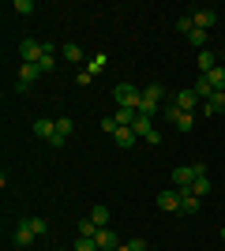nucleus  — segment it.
<instances>
[{
  "label": "nucleus",
  "instance_id": "nucleus-1",
  "mask_svg": "<svg viewBox=\"0 0 225 251\" xmlns=\"http://www.w3.org/2000/svg\"><path fill=\"white\" fill-rule=\"evenodd\" d=\"M199 176H210L206 161H195V165H176V169H173V188H180V191H192V184H195Z\"/></svg>",
  "mask_w": 225,
  "mask_h": 251
},
{
  "label": "nucleus",
  "instance_id": "nucleus-2",
  "mask_svg": "<svg viewBox=\"0 0 225 251\" xmlns=\"http://www.w3.org/2000/svg\"><path fill=\"white\" fill-rule=\"evenodd\" d=\"M113 98H117L120 109H135V113H139V105H143V90L135 83H117L113 86Z\"/></svg>",
  "mask_w": 225,
  "mask_h": 251
},
{
  "label": "nucleus",
  "instance_id": "nucleus-3",
  "mask_svg": "<svg viewBox=\"0 0 225 251\" xmlns=\"http://www.w3.org/2000/svg\"><path fill=\"white\" fill-rule=\"evenodd\" d=\"M34 240H38V236H34V229H30V218L15 221V229H11V244L26 251V248H34Z\"/></svg>",
  "mask_w": 225,
  "mask_h": 251
},
{
  "label": "nucleus",
  "instance_id": "nucleus-4",
  "mask_svg": "<svg viewBox=\"0 0 225 251\" xmlns=\"http://www.w3.org/2000/svg\"><path fill=\"white\" fill-rule=\"evenodd\" d=\"M19 56H23V64H38V60L45 56V42H38V38L19 42Z\"/></svg>",
  "mask_w": 225,
  "mask_h": 251
},
{
  "label": "nucleus",
  "instance_id": "nucleus-5",
  "mask_svg": "<svg viewBox=\"0 0 225 251\" xmlns=\"http://www.w3.org/2000/svg\"><path fill=\"white\" fill-rule=\"evenodd\" d=\"M158 206L165 210V214H180V188H173V191H158Z\"/></svg>",
  "mask_w": 225,
  "mask_h": 251
},
{
  "label": "nucleus",
  "instance_id": "nucleus-6",
  "mask_svg": "<svg viewBox=\"0 0 225 251\" xmlns=\"http://www.w3.org/2000/svg\"><path fill=\"white\" fill-rule=\"evenodd\" d=\"M173 105H176V109H184V113H192L195 105H199V98H195L192 86H184V90H176V94H173Z\"/></svg>",
  "mask_w": 225,
  "mask_h": 251
},
{
  "label": "nucleus",
  "instance_id": "nucleus-7",
  "mask_svg": "<svg viewBox=\"0 0 225 251\" xmlns=\"http://www.w3.org/2000/svg\"><path fill=\"white\" fill-rule=\"evenodd\" d=\"M94 244H98V251H117V248H120V236H117L113 229H98Z\"/></svg>",
  "mask_w": 225,
  "mask_h": 251
},
{
  "label": "nucleus",
  "instance_id": "nucleus-8",
  "mask_svg": "<svg viewBox=\"0 0 225 251\" xmlns=\"http://www.w3.org/2000/svg\"><path fill=\"white\" fill-rule=\"evenodd\" d=\"M192 19H195V26L199 30H214V23H218V11H210V8H199V11H192Z\"/></svg>",
  "mask_w": 225,
  "mask_h": 251
},
{
  "label": "nucleus",
  "instance_id": "nucleus-9",
  "mask_svg": "<svg viewBox=\"0 0 225 251\" xmlns=\"http://www.w3.org/2000/svg\"><path fill=\"white\" fill-rule=\"evenodd\" d=\"M34 135L42 139V143H49V139L56 135V120H49V116H38V120H34Z\"/></svg>",
  "mask_w": 225,
  "mask_h": 251
},
{
  "label": "nucleus",
  "instance_id": "nucleus-10",
  "mask_svg": "<svg viewBox=\"0 0 225 251\" xmlns=\"http://www.w3.org/2000/svg\"><path fill=\"white\" fill-rule=\"evenodd\" d=\"M222 109H225V90H214V94L203 101V113H206V116H218Z\"/></svg>",
  "mask_w": 225,
  "mask_h": 251
},
{
  "label": "nucleus",
  "instance_id": "nucleus-11",
  "mask_svg": "<svg viewBox=\"0 0 225 251\" xmlns=\"http://www.w3.org/2000/svg\"><path fill=\"white\" fill-rule=\"evenodd\" d=\"M135 139H139V135H135L131 127H117V131H113V143H117L120 150H131V147H135Z\"/></svg>",
  "mask_w": 225,
  "mask_h": 251
},
{
  "label": "nucleus",
  "instance_id": "nucleus-12",
  "mask_svg": "<svg viewBox=\"0 0 225 251\" xmlns=\"http://www.w3.org/2000/svg\"><path fill=\"white\" fill-rule=\"evenodd\" d=\"M199 206H203V199L199 195H192V191H180V214H199Z\"/></svg>",
  "mask_w": 225,
  "mask_h": 251
},
{
  "label": "nucleus",
  "instance_id": "nucleus-13",
  "mask_svg": "<svg viewBox=\"0 0 225 251\" xmlns=\"http://www.w3.org/2000/svg\"><path fill=\"white\" fill-rule=\"evenodd\" d=\"M42 75V68L38 64H19V79L15 83H23V86H34V79Z\"/></svg>",
  "mask_w": 225,
  "mask_h": 251
},
{
  "label": "nucleus",
  "instance_id": "nucleus-14",
  "mask_svg": "<svg viewBox=\"0 0 225 251\" xmlns=\"http://www.w3.org/2000/svg\"><path fill=\"white\" fill-rule=\"evenodd\" d=\"M60 56H64L68 64H83V49H79L75 42H64V45H60Z\"/></svg>",
  "mask_w": 225,
  "mask_h": 251
},
{
  "label": "nucleus",
  "instance_id": "nucleus-15",
  "mask_svg": "<svg viewBox=\"0 0 225 251\" xmlns=\"http://www.w3.org/2000/svg\"><path fill=\"white\" fill-rule=\"evenodd\" d=\"M192 90H195V98H199V101H206V98L214 94V86H210V79H206V75H199V79H195Z\"/></svg>",
  "mask_w": 225,
  "mask_h": 251
},
{
  "label": "nucleus",
  "instance_id": "nucleus-16",
  "mask_svg": "<svg viewBox=\"0 0 225 251\" xmlns=\"http://www.w3.org/2000/svg\"><path fill=\"white\" fill-rule=\"evenodd\" d=\"M131 131H135V135H143V139H147L150 135V131H154V120H150V116H135V124H131Z\"/></svg>",
  "mask_w": 225,
  "mask_h": 251
},
{
  "label": "nucleus",
  "instance_id": "nucleus-17",
  "mask_svg": "<svg viewBox=\"0 0 225 251\" xmlns=\"http://www.w3.org/2000/svg\"><path fill=\"white\" fill-rule=\"evenodd\" d=\"M135 116H139L135 109H117V113H113V120H117V127H131V124H135Z\"/></svg>",
  "mask_w": 225,
  "mask_h": 251
},
{
  "label": "nucleus",
  "instance_id": "nucleus-18",
  "mask_svg": "<svg viewBox=\"0 0 225 251\" xmlns=\"http://www.w3.org/2000/svg\"><path fill=\"white\" fill-rule=\"evenodd\" d=\"M75 232H79V236H90V240H94V236H98V225H94L90 218H79V221H75Z\"/></svg>",
  "mask_w": 225,
  "mask_h": 251
},
{
  "label": "nucleus",
  "instance_id": "nucleus-19",
  "mask_svg": "<svg viewBox=\"0 0 225 251\" xmlns=\"http://www.w3.org/2000/svg\"><path fill=\"white\" fill-rule=\"evenodd\" d=\"M143 101H150V105H158V101H165V90H161L158 83H154V86H143Z\"/></svg>",
  "mask_w": 225,
  "mask_h": 251
},
{
  "label": "nucleus",
  "instance_id": "nucleus-20",
  "mask_svg": "<svg viewBox=\"0 0 225 251\" xmlns=\"http://www.w3.org/2000/svg\"><path fill=\"white\" fill-rule=\"evenodd\" d=\"M214 68H218V56H214V52H210V49H203V52H199V72H214Z\"/></svg>",
  "mask_w": 225,
  "mask_h": 251
},
{
  "label": "nucleus",
  "instance_id": "nucleus-21",
  "mask_svg": "<svg viewBox=\"0 0 225 251\" xmlns=\"http://www.w3.org/2000/svg\"><path fill=\"white\" fill-rule=\"evenodd\" d=\"M90 221H94L98 229H105V225H109V206H101V202H98V206L90 210Z\"/></svg>",
  "mask_w": 225,
  "mask_h": 251
},
{
  "label": "nucleus",
  "instance_id": "nucleus-22",
  "mask_svg": "<svg viewBox=\"0 0 225 251\" xmlns=\"http://www.w3.org/2000/svg\"><path fill=\"white\" fill-rule=\"evenodd\" d=\"M206 79H210V86H214V90H225V64H218L214 72H206Z\"/></svg>",
  "mask_w": 225,
  "mask_h": 251
},
{
  "label": "nucleus",
  "instance_id": "nucleus-23",
  "mask_svg": "<svg viewBox=\"0 0 225 251\" xmlns=\"http://www.w3.org/2000/svg\"><path fill=\"white\" fill-rule=\"evenodd\" d=\"M105 64H109V56H105V52H98V56H90V60H86V68H83V72L98 75V72H101V68H105Z\"/></svg>",
  "mask_w": 225,
  "mask_h": 251
},
{
  "label": "nucleus",
  "instance_id": "nucleus-24",
  "mask_svg": "<svg viewBox=\"0 0 225 251\" xmlns=\"http://www.w3.org/2000/svg\"><path fill=\"white\" fill-rule=\"evenodd\" d=\"M188 42H192V45H195V49L203 52V49H206V42H210V34H206V30H199V26H195V30H192V34H188Z\"/></svg>",
  "mask_w": 225,
  "mask_h": 251
},
{
  "label": "nucleus",
  "instance_id": "nucleus-25",
  "mask_svg": "<svg viewBox=\"0 0 225 251\" xmlns=\"http://www.w3.org/2000/svg\"><path fill=\"white\" fill-rule=\"evenodd\" d=\"M192 195H199V199H206V195H210V176H199L192 184Z\"/></svg>",
  "mask_w": 225,
  "mask_h": 251
},
{
  "label": "nucleus",
  "instance_id": "nucleus-26",
  "mask_svg": "<svg viewBox=\"0 0 225 251\" xmlns=\"http://www.w3.org/2000/svg\"><path fill=\"white\" fill-rule=\"evenodd\" d=\"M72 131H75V124H72V116H56V135H72Z\"/></svg>",
  "mask_w": 225,
  "mask_h": 251
},
{
  "label": "nucleus",
  "instance_id": "nucleus-27",
  "mask_svg": "<svg viewBox=\"0 0 225 251\" xmlns=\"http://www.w3.org/2000/svg\"><path fill=\"white\" fill-rule=\"evenodd\" d=\"M176 30H180V34H192L195 30V19H192V15H180V19H176Z\"/></svg>",
  "mask_w": 225,
  "mask_h": 251
},
{
  "label": "nucleus",
  "instance_id": "nucleus-28",
  "mask_svg": "<svg viewBox=\"0 0 225 251\" xmlns=\"http://www.w3.org/2000/svg\"><path fill=\"white\" fill-rule=\"evenodd\" d=\"M176 127H180V131H192V127H195V116L192 113H180V116H176Z\"/></svg>",
  "mask_w": 225,
  "mask_h": 251
},
{
  "label": "nucleus",
  "instance_id": "nucleus-29",
  "mask_svg": "<svg viewBox=\"0 0 225 251\" xmlns=\"http://www.w3.org/2000/svg\"><path fill=\"white\" fill-rule=\"evenodd\" d=\"M30 229H34V236H45V232H49V221L45 218H30Z\"/></svg>",
  "mask_w": 225,
  "mask_h": 251
},
{
  "label": "nucleus",
  "instance_id": "nucleus-30",
  "mask_svg": "<svg viewBox=\"0 0 225 251\" xmlns=\"http://www.w3.org/2000/svg\"><path fill=\"white\" fill-rule=\"evenodd\" d=\"M72 251H98V244L90 240V236H79V240H75V248Z\"/></svg>",
  "mask_w": 225,
  "mask_h": 251
},
{
  "label": "nucleus",
  "instance_id": "nucleus-31",
  "mask_svg": "<svg viewBox=\"0 0 225 251\" xmlns=\"http://www.w3.org/2000/svg\"><path fill=\"white\" fill-rule=\"evenodd\" d=\"M11 11H19V15H30V11H34V0H15V4H11Z\"/></svg>",
  "mask_w": 225,
  "mask_h": 251
},
{
  "label": "nucleus",
  "instance_id": "nucleus-32",
  "mask_svg": "<svg viewBox=\"0 0 225 251\" xmlns=\"http://www.w3.org/2000/svg\"><path fill=\"white\" fill-rule=\"evenodd\" d=\"M180 113H184V109H176V105H173V101L165 105V120H173V124H176V116H180Z\"/></svg>",
  "mask_w": 225,
  "mask_h": 251
},
{
  "label": "nucleus",
  "instance_id": "nucleus-33",
  "mask_svg": "<svg viewBox=\"0 0 225 251\" xmlns=\"http://www.w3.org/2000/svg\"><path fill=\"white\" fill-rule=\"evenodd\" d=\"M128 248H131V251H147V240H139V236H131V240H128Z\"/></svg>",
  "mask_w": 225,
  "mask_h": 251
},
{
  "label": "nucleus",
  "instance_id": "nucleus-34",
  "mask_svg": "<svg viewBox=\"0 0 225 251\" xmlns=\"http://www.w3.org/2000/svg\"><path fill=\"white\" fill-rule=\"evenodd\" d=\"M101 131H109V135H113V131H117V120H113V116H105V120H101Z\"/></svg>",
  "mask_w": 225,
  "mask_h": 251
},
{
  "label": "nucleus",
  "instance_id": "nucleus-35",
  "mask_svg": "<svg viewBox=\"0 0 225 251\" xmlns=\"http://www.w3.org/2000/svg\"><path fill=\"white\" fill-rule=\"evenodd\" d=\"M90 79H94L90 72H79V75H75V83H79V86H90Z\"/></svg>",
  "mask_w": 225,
  "mask_h": 251
},
{
  "label": "nucleus",
  "instance_id": "nucleus-36",
  "mask_svg": "<svg viewBox=\"0 0 225 251\" xmlns=\"http://www.w3.org/2000/svg\"><path fill=\"white\" fill-rule=\"evenodd\" d=\"M147 143H150V147H161V131H158V127H154V131L147 135Z\"/></svg>",
  "mask_w": 225,
  "mask_h": 251
},
{
  "label": "nucleus",
  "instance_id": "nucleus-37",
  "mask_svg": "<svg viewBox=\"0 0 225 251\" xmlns=\"http://www.w3.org/2000/svg\"><path fill=\"white\" fill-rule=\"evenodd\" d=\"M117 251H131V248H128V244H120V248H117Z\"/></svg>",
  "mask_w": 225,
  "mask_h": 251
},
{
  "label": "nucleus",
  "instance_id": "nucleus-38",
  "mask_svg": "<svg viewBox=\"0 0 225 251\" xmlns=\"http://www.w3.org/2000/svg\"><path fill=\"white\" fill-rule=\"evenodd\" d=\"M222 240H225V225H222Z\"/></svg>",
  "mask_w": 225,
  "mask_h": 251
},
{
  "label": "nucleus",
  "instance_id": "nucleus-39",
  "mask_svg": "<svg viewBox=\"0 0 225 251\" xmlns=\"http://www.w3.org/2000/svg\"><path fill=\"white\" fill-rule=\"evenodd\" d=\"M56 251H68V248H56Z\"/></svg>",
  "mask_w": 225,
  "mask_h": 251
}]
</instances>
